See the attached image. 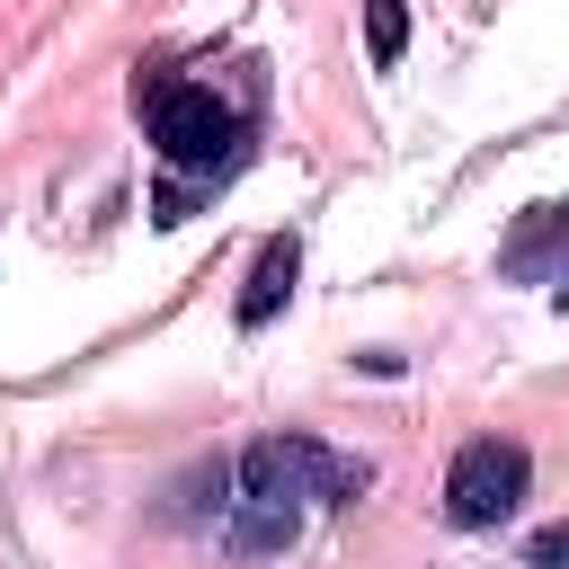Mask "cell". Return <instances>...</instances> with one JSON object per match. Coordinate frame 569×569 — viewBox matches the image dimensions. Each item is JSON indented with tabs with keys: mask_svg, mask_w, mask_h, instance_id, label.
<instances>
[{
	"mask_svg": "<svg viewBox=\"0 0 569 569\" xmlns=\"http://www.w3.org/2000/svg\"><path fill=\"white\" fill-rule=\"evenodd\" d=\"M365 489V462L356 453H329V445H311V436H258L249 453H240V498H284V507H302V498H356Z\"/></svg>",
	"mask_w": 569,
	"mask_h": 569,
	"instance_id": "1",
	"label": "cell"
},
{
	"mask_svg": "<svg viewBox=\"0 0 569 569\" xmlns=\"http://www.w3.org/2000/svg\"><path fill=\"white\" fill-rule=\"evenodd\" d=\"M151 142H160L169 169L213 178V169L240 160V116H231L213 89H160V98H151Z\"/></svg>",
	"mask_w": 569,
	"mask_h": 569,
	"instance_id": "2",
	"label": "cell"
},
{
	"mask_svg": "<svg viewBox=\"0 0 569 569\" xmlns=\"http://www.w3.org/2000/svg\"><path fill=\"white\" fill-rule=\"evenodd\" d=\"M525 480H533L525 445H507V436H471V445L453 453V471H445V516H453L462 533L507 525V516H516V498H525Z\"/></svg>",
	"mask_w": 569,
	"mask_h": 569,
	"instance_id": "3",
	"label": "cell"
},
{
	"mask_svg": "<svg viewBox=\"0 0 569 569\" xmlns=\"http://www.w3.org/2000/svg\"><path fill=\"white\" fill-rule=\"evenodd\" d=\"M498 267H507V276H560V267H569V204H533V213L507 231Z\"/></svg>",
	"mask_w": 569,
	"mask_h": 569,
	"instance_id": "4",
	"label": "cell"
},
{
	"mask_svg": "<svg viewBox=\"0 0 569 569\" xmlns=\"http://www.w3.org/2000/svg\"><path fill=\"white\" fill-rule=\"evenodd\" d=\"M293 267H302V240H293V231H276V240L258 249L249 284H240V329H267V320H276V302L293 293Z\"/></svg>",
	"mask_w": 569,
	"mask_h": 569,
	"instance_id": "5",
	"label": "cell"
},
{
	"mask_svg": "<svg viewBox=\"0 0 569 569\" xmlns=\"http://www.w3.org/2000/svg\"><path fill=\"white\" fill-rule=\"evenodd\" d=\"M293 525H302V507H284V498H240L231 542H240V551H284V542H293Z\"/></svg>",
	"mask_w": 569,
	"mask_h": 569,
	"instance_id": "6",
	"label": "cell"
},
{
	"mask_svg": "<svg viewBox=\"0 0 569 569\" xmlns=\"http://www.w3.org/2000/svg\"><path fill=\"white\" fill-rule=\"evenodd\" d=\"M365 44H373V62L391 71L400 44H409V0H365Z\"/></svg>",
	"mask_w": 569,
	"mask_h": 569,
	"instance_id": "7",
	"label": "cell"
},
{
	"mask_svg": "<svg viewBox=\"0 0 569 569\" xmlns=\"http://www.w3.org/2000/svg\"><path fill=\"white\" fill-rule=\"evenodd\" d=\"M525 560H533V569H569V525H542Z\"/></svg>",
	"mask_w": 569,
	"mask_h": 569,
	"instance_id": "8",
	"label": "cell"
}]
</instances>
